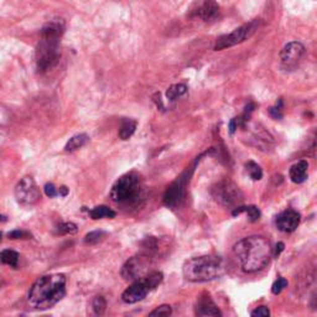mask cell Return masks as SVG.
<instances>
[{
    "label": "cell",
    "mask_w": 317,
    "mask_h": 317,
    "mask_svg": "<svg viewBox=\"0 0 317 317\" xmlns=\"http://www.w3.org/2000/svg\"><path fill=\"white\" fill-rule=\"evenodd\" d=\"M233 254L244 273H257L270 263L273 248L270 242L262 235H251L237 242L233 247Z\"/></svg>",
    "instance_id": "1"
},
{
    "label": "cell",
    "mask_w": 317,
    "mask_h": 317,
    "mask_svg": "<svg viewBox=\"0 0 317 317\" xmlns=\"http://www.w3.org/2000/svg\"><path fill=\"white\" fill-rule=\"evenodd\" d=\"M64 32V21L56 18L45 24L36 47V67L40 73H46L60 61V40Z\"/></svg>",
    "instance_id": "2"
},
{
    "label": "cell",
    "mask_w": 317,
    "mask_h": 317,
    "mask_svg": "<svg viewBox=\"0 0 317 317\" xmlns=\"http://www.w3.org/2000/svg\"><path fill=\"white\" fill-rule=\"evenodd\" d=\"M66 295V276L50 274L37 279L29 291L28 301L36 310H47L60 302Z\"/></svg>",
    "instance_id": "3"
},
{
    "label": "cell",
    "mask_w": 317,
    "mask_h": 317,
    "mask_svg": "<svg viewBox=\"0 0 317 317\" xmlns=\"http://www.w3.org/2000/svg\"><path fill=\"white\" fill-rule=\"evenodd\" d=\"M227 271L224 259L219 255H202L186 260L182 267L185 279L191 283H207L216 280Z\"/></svg>",
    "instance_id": "4"
},
{
    "label": "cell",
    "mask_w": 317,
    "mask_h": 317,
    "mask_svg": "<svg viewBox=\"0 0 317 317\" xmlns=\"http://www.w3.org/2000/svg\"><path fill=\"white\" fill-rule=\"evenodd\" d=\"M111 198L118 205L138 207L144 200V187L140 176L136 173L123 175L115 181L111 191Z\"/></svg>",
    "instance_id": "5"
},
{
    "label": "cell",
    "mask_w": 317,
    "mask_h": 317,
    "mask_svg": "<svg viewBox=\"0 0 317 317\" xmlns=\"http://www.w3.org/2000/svg\"><path fill=\"white\" fill-rule=\"evenodd\" d=\"M164 275L160 271H150L144 278L135 280L122 294V300L125 303H136L146 297L151 290L156 289L163 281Z\"/></svg>",
    "instance_id": "6"
},
{
    "label": "cell",
    "mask_w": 317,
    "mask_h": 317,
    "mask_svg": "<svg viewBox=\"0 0 317 317\" xmlns=\"http://www.w3.org/2000/svg\"><path fill=\"white\" fill-rule=\"evenodd\" d=\"M211 195L217 203L227 208H235L243 202V193L235 182L223 179L216 182L211 189Z\"/></svg>",
    "instance_id": "7"
},
{
    "label": "cell",
    "mask_w": 317,
    "mask_h": 317,
    "mask_svg": "<svg viewBox=\"0 0 317 317\" xmlns=\"http://www.w3.org/2000/svg\"><path fill=\"white\" fill-rule=\"evenodd\" d=\"M152 258L149 254H138L125 262L122 268V276L128 281H135L144 278L151 271Z\"/></svg>",
    "instance_id": "8"
},
{
    "label": "cell",
    "mask_w": 317,
    "mask_h": 317,
    "mask_svg": "<svg viewBox=\"0 0 317 317\" xmlns=\"http://www.w3.org/2000/svg\"><path fill=\"white\" fill-rule=\"evenodd\" d=\"M258 25H259V21L254 20L252 23L244 24L241 28L235 29L233 30L230 34L223 35V36L218 37L214 44V50L216 51H222L225 50V48H229L235 46V45L242 44L246 40H248L252 35L254 34L255 30H257Z\"/></svg>",
    "instance_id": "9"
},
{
    "label": "cell",
    "mask_w": 317,
    "mask_h": 317,
    "mask_svg": "<svg viewBox=\"0 0 317 317\" xmlns=\"http://www.w3.org/2000/svg\"><path fill=\"white\" fill-rule=\"evenodd\" d=\"M193 169L186 170L182 175H180L176 180L168 187L165 195H164V205L166 207H177L181 205V202L185 198V193H186L187 184L190 181V177L192 175Z\"/></svg>",
    "instance_id": "10"
},
{
    "label": "cell",
    "mask_w": 317,
    "mask_h": 317,
    "mask_svg": "<svg viewBox=\"0 0 317 317\" xmlns=\"http://www.w3.org/2000/svg\"><path fill=\"white\" fill-rule=\"evenodd\" d=\"M15 197L20 205H35L41 198V192L31 176H25L15 187Z\"/></svg>",
    "instance_id": "11"
},
{
    "label": "cell",
    "mask_w": 317,
    "mask_h": 317,
    "mask_svg": "<svg viewBox=\"0 0 317 317\" xmlns=\"http://www.w3.org/2000/svg\"><path fill=\"white\" fill-rule=\"evenodd\" d=\"M305 55V46L301 42L292 41L285 45L280 52V60L285 68H295Z\"/></svg>",
    "instance_id": "12"
},
{
    "label": "cell",
    "mask_w": 317,
    "mask_h": 317,
    "mask_svg": "<svg viewBox=\"0 0 317 317\" xmlns=\"http://www.w3.org/2000/svg\"><path fill=\"white\" fill-rule=\"evenodd\" d=\"M301 216L295 209H285L279 213L275 218V224L280 232L292 233L300 224Z\"/></svg>",
    "instance_id": "13"
},
{
    "label": "cell",
    "mask_w": 317,
    "mask_h": 317,
    "mask_svg": "<svg viewBox=\"0 0 317 317\" xmlns=\"http://www.w3.org/2000/svg\"><path fill=\"white\" fill-rule=\"evenodd\" d=\"M196 316H222V312L217 305L212 301L209 295L203 294L197 299L195 306Z\"/></svg>",
    "instance_id": "14"
},
{
    "label": "cell",
    "mask_w": 317,
    "mask_h": 317,
    "mask_svg": "<svg viewBox=\"0 0 317 317\" xmlns=\"http://www.w3.org/2000/svg\"><path fill=\"white\" fill-rule=\"evenodd\" d=\"M307 170H308V163L306 160H300L296 164L290 168L289 176L294 184H302L307 180Z\"/></svg>",
    "instance_id": "15"
},
{
    "label": "cell",
    "mask_w": 317,
    "mask_h": 317,
    "mask_svg": "<svg viewBox=\"0 0 317 317\" xmlns=\"http://www.w3.org/2000/svg\"><path fill=\"white\" fill-rule=\"evenodd\" d=\"M218 10L219 8L214 0H206V2L201 5L200 9H198L197 14L201 19H203L205 21H208L216 18L217 14H218Z\"/></svg>",
    "instance_id": "16"
},
{
    "label": "cell",
    "mask_w": 317,
    "mask_h": 317,
    "mask_svg": "<svg viewBox=\"0 0 317 317\" xmlns=\"http://www.w3.org/2000/svg\"><path fill=\"white\" fill-rule=\"evenodd\" d=\"M88 140H90V138H88L87 134H77V135L72 136V138L67 141L66 146H64V151L67 152L76 151V150L85 146V145L88 143Z\"/></svg>",
    "instance_id": "17"
},
{
    "label": "cell",
    "mask_w": 317,
    "mask_h": 317,
    "mask_svg": "<svg viewBox=\"0 0 317 317\" xmlns=\"http://www.w3.org/2000/svg\"><path fill=\"white\" fill-rule=\"evenodd\" d=\"M242 213L248 214L249 221L251 222H257L260 218V211L255 206H238L235 208H233V216H238V214Z\"/></svg>",
    "instance_id": "18"
},
{
    "label": "cell",
    "mask_w": 317,
    "mask_h": 317,
    "mask_svg": "<svg viewBox=\"0 0 317 317\" xmlns=\"http://www.w3.org/2000/svg\"><path fill=\"white\" fill-rule=\"evenodd\" d=\"M136 130V122L133 119H124L122 122V125L119 128V138L122 140H128L133 136V134Z\"/></svg>",
    "instance_id": "19"
},
{
    "label": "cell",
    "mask_w": 317,
    "mask_h": 317,
    "mask_svg": "<svg viewBox=\"0 0 317 317\" xmlns=\"http://www.w3.org/2000/svg\"><path fill=\"white\" fill-rule=\"evenodd\" d=\"M91 218L93 219H102V218H114L117 216L112 208L107 206H97L90 211Z\"/></svg>",
    "instance_id": "20"
},
{
    "label": "cell",
    "mask_w": 317,
    "mask_h": 317,
    "mask_svg": "<svg viewBox=\"0 0 317 317\" xmlns=\"http://www.w3.org/2000/svg\"><path fill=\"white\" fill-rule=\"evenodd\" d=\"M187 92V86L184 83H177V85H173L168 91H166V98L169 101H175L179 97L184 96Z\"/></svg>",
    "instance_id": "21"
},
{
    "label": "cell",
    "mask_w": 317,
    "mask_h": 317,
    "mask_svg": "<svg viewBox=\"0 0 317 317\" xmlns=\"http://www.w3.org/2000/svg\"><path fill=\"white\" fill-rule=\"evenodd\" d=\"M0 262L3 264L10 265V267H18L19 254L14 251H10V249H5L0 253Z\"/></svg>",
    "instance_id": "22"
},
{
    "label": "cell",
    "mask_w": 317,
    "mask_h": 317,
    "mask_svg": "<svg viewBox=\"0 0 317 317\" xmlns=\"http://www.w3.org/2000/svg\"><path fill=\"white\" fill-rule=\"evenodd\" d=\"M246 170L254 181H259V180H262V177H263L262 168H260L257 163H254V161H248V163L246 164Z\"/></svg>",
    "instance_id": "23"
},
{
    "label": "cell",
    "mask_w": 317,
    "mask_h": 317,
    "mask_svg": "<svg viewBox=\"0 0 317 317\" xmlns=\"http://www.w3.org/2000/svg\"><path fill=\"white\" fill-rule=\"evenodd\" d=\"M107 233L103 232V230H95V232H91L86 235L85 243L88 244V246H93V244H97L103 241Z\"/></svg>",
    "instance_id": "24"
},
{
    "label": "cell",
    "mask_w": 317,
    "mask_h": 317,
    "mask_svg": "<svg viewBox=\"0 0 317 317\" xmlns=\"http://www.w3.org/2000/svg\"><path fill=\"white\" fill-rule=\"evenodd\" d=\"M93 311H95L96 315L102 316L107 310V301L103 296H96L92 303Z\"/></svg>",
    "instance_id": "25"
},
{
    "label": "cell",
    "mask_w": 317,
    "mask_h": 317,
    "mask_svg": "<svg viewBox=\"0 0 317 317\" xmlns=\"http://www.w3.org/2000/svg\"><path fill=\"white\" fill-rule=\"evenodd\" d=\"M77 230H78V228L72 222H64L57 225V233H60V234H73Z\"/></svg>",
    "instance_id": "26"
},
{
    "label": "cell",
    "mask_w": 317,
    "mask_h": 317,
    "mask_svg": "<svg viewBox=\"0 0 317 317\" xmlns=\"http://www.w3.org/2000/svg\"><path fill=\"white\" fill-rule=\"evenodd\" d=\"M173 313V308H171L170 305H161L158 307L155 308L154 311L149 313L150 316H158V317H166V316H170Z\"/></svg>",
    "instance_id": "27"
},
{
    "label": "cell",
    "mask_w": 317,
    "mask_h": 317,
    "mask_svg": "<svg viewBox=\"0 0 317 317\" xmlns=\"http://www.w3.org/2000/svg\"><path fill=\"white\" fill-rule=\"evenodd\" d=\"M287 286V280L284 278H278L274 281L273 286H271V292L274 295H279L284 289Z\"/></svg>",
    "instance_id": "28"
},
{
    "label": "cell",
    "mask_w": 317,
    "mask_h": 317,
    "mask_svg": "<svg viewBox=\"0 0 317 317\" xmlns=\"http://www.w3.org/2000/svg\"><path fill=\"white\" fill-rule=\"evenodd\" d=\"M269 114L274 119H281L283 118V101H279L278 103L269 109Z\"/></svg>",
    "instance_id": "29"
},
{
    "label": "cell",
    "mask_w": 317,
    "mask_h": 317,
    "mask_svg": "<svg viewBox=\"0 0 317 317\" xmlns=\"http://www.w3.org/2000/svg\"><path fill=\"white\" fill-rule=\"evenodd\" d=\"M8 237L10 239H29L31 237V234L26 230H20V229H15L13 232L8 233Z\"/></svg>",
    "instance_id": "30"
},
{
    "label": "cell",
    "mask_w": 317,
    "mask_h": 317,
    "mask_svg": "<svg viewBox=\"0 0 317 317\" xmlns=\"http://www.w3.org/2000/svg\"><path fill=\"white\" fill-rule=\"evenodd\" d=\"M251 315L253 317H268L270 316V310L267 307V306H259V307L255 308L254 311H252Z\"/></svg>",
    "instance_id": "31"
},
{
    "label": "cell",
    "mask_w": 317,
    "mask_h": 317,
    "mask_svg": "<svg viewBox=\"0 0 317 317\" xmlns=\"http://www.w3.org/2000/svg\"><path fill=\"white\" fill-rule=\"evenodd\" d=\"M45 193H46L47 197L53 198L58 196V189L53 184H46L45 185Z\"/></svg>",
    "instance_id": "32"
},
{
    "label": "cell",
    "mask_w": 317,
    "mask_h": 317,
    "mask_svg": "<svg viewBox=\"0 0 317 317\" xmlns=\"http://www.w3.org/2000/svg\"><path fill=\"white\" fill-rule=\"evenodd\" d=\"M284 248H285V244L281 243V242H280V243L276 244V247H275V249H274L273 254L275 255V257H279V255H280L281 252L284 251Z\"/></svg>",
    "instance_id": "33"
},
{
    "label": "cell",
    "mask_w": 317,
    "mask_h": 317,
    "mask_svg": "<svg viewBox=\"0 0 317 317\" xmlns=\"http://www.w3.org/2000/svg\"><path fill=\"white\" fill-rule=\"evenodd\" d=\"M67 195H68V189H67L66 186H61L60 189H58V196H61V197H66Z\"/></svg>",
    "instance_id": "34"
},
{
    "label": "cell",
    "mask_w": 317,
    "mask_h": 317,
    "mask_svg": "<svg viewBox=\"0 0 317 317\" xmlns=\"http://www.w3.org/2000/svg\"><path fill=\"white\" fill-rule=\"evenodd\" d=\"M5 138H7V135H5V131L3 130L2 128H0V147H2L3 144H4Z\"/></svg>",
    "instance_id": "35"
},
{
    "label": "cell",
    "mask_w": 317,
    "mask_h": 317,
    "mask_svg": "<svg viewBox=\"0 0 317 317\" xmlns=\"http://www.w3.org/2000/svg\"><path fill=\"white\" fill-rule=\"evenodd\" d=\"M7 217L5 216H2V214H0V222H7Z\"/></svg>",
    "instance_id": "36"
},
{
    "label": "cell",
    "mask_w": 317,
    "mask_h": 317,
    "mask_svg": "<svg viewBox=\"0 0 317 317\" xmlns=\"http://www.w3.org/2000/svg\"><path fill=\"white\" fill-rule=\"evenodd\" d=\"M0 239H2V233H0Z\"/></svg>",
    "instance_id": "37"
}]
</instances>
